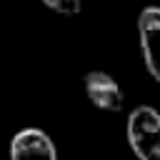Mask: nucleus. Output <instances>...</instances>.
Returning <instances> with one entry per match:
<instances>
[{"label":"nucleus","mask_w":160,"mask_h":160,"mask_svg":"<svg viewBox=\"0 0 160 160\" xmlns=\"http://www.w3.org/2000/svg\"><path fill=\"white\" fill-rule=\"evenodd\" d=\"M128 145L138 160H160V112L150 105H138L125 125Z\"/></svg>","instance_id":"f257e3e1"},{"label":"nucleus","mask_w":160,"mask_h":160,"mask_svg":"<svg viewBox=\"0 0 160 160\" xmlns=\"http://www.w3.org/2000/svg\"><path fill=\"white\" fill-rule=\"evenodd\" d=\"M10 160H58V150L45 130L22 128L10 140Z\"/></svg>","instance_id":"20e7f679"},{"label":"nucleus","mask_w":160,"mask_h":160,"mask_svg":"<svg viewBox=\"0 0 160 160\" xmlns=\"http://www.w3.org/2000/svg\"><path fill=\"white\" fill-rule=\"evenodd\" d=\"M40 2L58 15H78L82 10V0H40Z\"/></svg>","instance_id":"39448f33"},{"label":"nucleus","mask_w":160,"mask_h":160,"mask_svg":"<svg viewBox=\"0 0 160 160\" xmlns=\"http://www.w3.org/2000/svg\"><path fill=\"white\" fill-rule=\"evenodd\" d=\"M82 85H85L88 100L95 108H100L105 112H120L125 108L122 88L118 85V80L110 72H105V70H90L82 78Z\"/></svg>","instance_id":"7ed1b4c3"},{"label":"nucleus","mask_w":160,"mask_h":160,"mask_svg":"<svg viewBox=\"0 0 160 160\" xmlns=\"http://www.w3.org/2000/svg\"><path fill=\"white\" fill-rule=\"evenodd\" d=\"M138 38L145 70L155 82H160V8L148 5L138 15Z\"/></svg>","instance_id":"f03ea898"}]
</instances>
